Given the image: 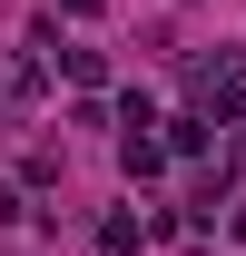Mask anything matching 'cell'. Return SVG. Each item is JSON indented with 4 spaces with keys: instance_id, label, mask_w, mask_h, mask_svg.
<instances>
[{
    "instance_id": "obj_1",
    "label": "cell",
    "mask_w": 246,
    "mask_h": 256,
    "mask_svg": "<svg viewBox=\"0 0 246 256\" xmlns=\"http://www.w3.org/2000/svg\"><path fill=\"white\" fill-rule=\"evenodd\" d=\"M148 246V217H138V207H108V217H98V256H138Z\"/></svg>"
},
{
    "instance_id": "obj_2",
    "label": "cell",
    "mask_w": 246,
    "mask_h": 256,
    "mask_svg": "<svg viewBox=\"0 0 246 256\" xmlns=\"http://www.w3.org/2000/svg\"><path fill=\"white\" fill-rule=\"evenodd\" d=\"M118 168H128V178H168V138H148V128L118 138Z\"/></svg>"
},
{
    "instance_id": "obj_3",
    "label": "cell",
    "mask_w": 246,
    "mask_h": 256,
    "mask_svg": "<svg viewBox=\"0 0 246 256\" xmlns=\"http://www.w3.org/2000/svg\"><path fill=\"white\" fill-rule=\"evenodd\" d=\"M207 128H216L207 108H187V118H168V158H197V148H207Z\"/></svg>"
},
{
    "instance_id": "obj_4",
    "label": "cell",
    "mask_w": 246,
    "mask_h": 256,
    "mask_svg": "<svg viewBox=\"0 0 246 256\" xmlns=\"http://www.w3.org/2000/svg\"><path fill=\"white\" fill-rule=\"evenodd\" d=\"M60 69L79 79V89H98V79H108V60H98V50H60Z\"/></svg>"
},
{
    "instance_id": "obj_5",
    "label": "cell",
    "mask_w": 246,
    "mask_h": 256,
    "mask_svg": "<svg viewBox=\"0 0 246 256\" xmlns=\"http://www.w3.org/2000/svg\"><path fill=\"white\" fill-rule=\"evenodd\" d=\"M50 10H69V20H98V10H108V0H50Z\"/></svg>"
},
{
    "instance_id": "obj_6",
    "label": "cell",
    "mask_w": 246,
    "mask_h": 256,
    "mask_svg": "<svg viewBox=\"0 0 246 256\" xmlns=\"http://www.w3.org/2000/svg\"><path fill=\"white\" fill-rule=\"evenodd\" d=\"M10 217H20V188H10V178H0V226H10Z\"/></svg>"
},
{
    "instance_id": "obj_7",
    "label": "cell",
    "mask_w": 246,
    "mask_h": 256,
    "mask_svg": "<svg viewBox=\"0 0 246 256\" xmlns=\"http://www.w3.org/2000/svg\"><path fill=\"white\" fill-rule=\"evenodd\" d=\"M236 236H246V207H236Z\"/></svg>"
}]
</instances>
